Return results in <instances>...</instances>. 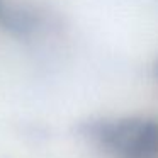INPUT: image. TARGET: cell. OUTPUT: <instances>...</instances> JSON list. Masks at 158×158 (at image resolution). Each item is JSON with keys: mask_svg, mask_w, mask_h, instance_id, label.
<instances>
[{"mask_svg": "<svg viewBox=\"0 0 158 158\" xmlns=\"http://www.w3.org/2000/svg\"><path fill=\"white\" fill-rule=\"evenodd\" d=\"M87 133L117 158H158V123L144 117L106 119L89 124Z\"/></svg>", "mask_w": 158, "mask_h": 158, "instance_id": "1", "label": "cell"}]
</instances>
